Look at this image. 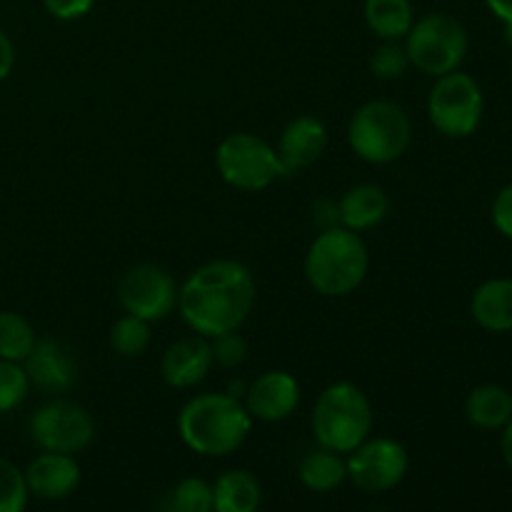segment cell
<instances>
[{"mask_svg":"<svg viewBox=\"0 0 512 512\" xmlns=\"http://www.w3.org/2000/svg\"><path fill=\"white\" fill-rule=\"evenodd\" d=\"M255 308V278L238 260H210L178 290V313L193 333L215 338L240 330Z\"/></svg>","mask_w":512,"mask_h":512,"instance_id":"6da1fadb","label":"cell"},{"mask_svg":"<svg viewBox=\"0 0 512 512\" xmlns=\"http://www.w3.org/2000/svg\"><path fill=\"white\" fill-rule=\"evenodd\" d=\"M253 418L230 393H203L180 408L178 430L183 443L205 458H225L248 440Z\"/></svg>","mask_w":512,"mask_h":512,"instance_id":"7a4b0ae2","label":"cell"},{"mask_svg":"<svg viewBox=\"0 0 512 512\" xmlns=\"http://www.w3.org/2000/svg\"><path fill=\"white\" fill-rule=\"evenodd\" d=\"M370 268L368 245L345 225L320 230L305 255V278L325 298H345L363 285Z\"/></svg>","mask_w":512,"mask_h":512,"instance_id":"3957f363","label":"cell"},{"mask_svg":"<svg viewBox=\"0 0 512 512\" xmlns=\"http://www.w3.org/2000/svg\"><path fill=\"white\" fill-rule=\"evenodd\" d=\"M310 423L320 448L343 455L370 438L375 423L373 405L358 385L340 380L318 395Z\"/></svg>","mask_w":512,"mask_h":512,"instance_id":"277c9868","label":"cell"},{"mask_svg":"<svg viewBox=\"0 0 512 512\" xmlns=\"http://www.w3.org/2000/svg\"><path fill=\"white\" fill-rule=\"evenodd\" d=\"M413 125L408 113L393 100H370L360 105L348 125V143L365 163L385 165L408 150Z\"/></svg>","mask_w":512,"mask_h":512,"instance_id":"5b68a950","label":"cell"},{"mask_svg":"<svg viewBox=\"0 0 512 512\" xmlns=\"http://www.w3.org/2000/svg\"><path fill=\"white\" fill-rule=\"evenodd\" d=\"M405 53L410 65L425 75L440 78L460 68L468 53V30L460 20L445 13H430L415 20L405 35Z\"/></svg>","mask_w":512,"mask_h":512,"instance_id":"8992f818","label":"cell"},{"mask_svg":"<svg viewBox=\"0 0 512 512\" xmlns=\"http://www.w3.org/2000/svg\"><path fill=\"white\" fill-rule=\"evenodd\" d=\"M485 98L478 80L468 73H445L435 78L428 95V118L445 138H470L483 123Z\"/></svg>","mask_w":512,"mask_h":512,"instance_id":"52a82bcc","label":"cell"},{"mask_svg":"<svg viewBox=\"0 0 512 512\" xmlns=\"http://www.w3.org/2000/svg\"><path fill=\"white\" fill-rule=\"evenodd\" d=\"M215 165L225 183L250 193L270 188L275 180L285 178L278 150L253 133L228 135L215 150Z\"/></svg>","mask_w":512,"mask_h":512,"instance_id":"ba28073f","label":"cell"},{"mask_svg":"<svg viewBox=\"0 0 512 512\" xmlns=\"http://www.w3.org/2000/svg\"><path fill=\"white\" fill-rule=\"evenodd\" d=\"M348 478L363 493H388L403 483L410 468V455L403 443L393 438H365L355 450H350Z\"/></svg>","mask_w":512,"mask_h":512,"instance_id":"9c48e42d","label":"cell"},{"mask_svg":"<svg viewBox=\"0 0 512 512\" xmlns=\"http://www.w3.org/2000/svg\"><path fill=\"white\" fill-rule=\"evenodd\" d=\"M30 438L43 450L75 455L93 443L95 420L83 405L53 400L30 418Z\"/></svg>","mask_w":512,"mask_h":512,"instance_id":"30bf717a","label":"cell"},{"mask_svg":"<svg viewBox=\"0 0 512 512\" xmlns=\"http://www.w3.org/2000/svg\"><path fill=\"white\" fill-rule=\"evenodd\" d=\"M178 290L168 270L158 265H135L120 278L118 298L125 313L158 323L178 308Z\"/></svg>","mask_w":512,"mask_h":512,"instance_id":"8fae6325","label":"cell"},{"mask_svg":"<svg viewBox=\"0 0 512 512\" xmlns=\"http://www.w3.org/2000/svg\"><path fill=\"white\" fill-rule=\"evenodd\" d=\"M250 418L263 423H280L290 418L300 403V385L285 370H268L248 385L243 398Z\"/></svg>","mask_w":512,"mask_h":512,"instance_id":"7c38bea8","label":"cell"},{"mask_svg":"<svg viewBox=\"0 0 512 512\" xmlns=\"http://www.w3.org/2000/svg\"><path fill=\"white\" fill-rule=\"evenodd\" d=\"M213 348L205 335H190L170 345L160 360V373L170 388H195L213 368Z\"/></svg>","mask_w":512,"mask_h":512,"instance_id":"4fadbf2b","label":"cell"},{"mask_svg":"<svg viewBox=\"0 0 512 512\" xmlns=\"http://www.w3.org/2000/svg\"><path fill=\"white\" fill-rule=\"evenodd\" d=\"M23 473L30 495L40 500H65L80 485V465L75 455L68 453L45 450L38 458L30 460L28 470Z\"/></svg>","mask_w":512,"mask_h":512,"instance_id":"5bb4252c","label":"cell"},{"mask_svg":"<svg viewBox=\"0 0 512 512\" xmlns=\"http://www.w3.org/2000/svg\"><path fill=\"white\" fill-rule=\"evenodd\" d=\"M328 148V130L313 115H300L285 125L278 143V158L285 178L313 165Z\"/></svg>","mask_w":512,"mask_h":512,"instance_id":"9a60e30c","label":"cell"},{"mask_svg":"<svg viewBox=\"0 0 512 512\" xmlns=\"http://www.w3.org/2000/svg\"><path fill=\"white\" fill-rule=\"evenodd\" d=\"M23 368L30 383L43 390H65L75 380V360L55 340H38L23 360Z\"/></svg>","mask_w":512,"mask_h":512,"instance_id":"2e32d148","label":"cell"},{"mask_svg":"<svg viewBox=\"0 0 512 512\" xmlns=\"http://www.w3.org/2000/svg\"><path fill=\"white\" fill-rule=\"evenodd\" d=\"M470 313L488 333H512V278H493L478 285Z\"/></svg>","mask_w":512,"mask_h":512,"instance_id":"e0dca14e","label":"cell"},{"mask_svg":"<svg viewBox=\"0 0 512 512\" xmlns=\"http://www.w3.org/2000/svg\"><path fill=\"white\" fill-rule=\"evenodd\" d=\"M340 225L355 230H370L385 220L390 210V198L380 185H355L340 198Z\"/></svg>","mask_w":512,"mask_h":512,"instance_id":"ac0fdd59","label":"cell"},{"mask_svg":"<svg viewBox=\"0 0 512 512\" xmlns=\"http://www.w3.org/2000/svg\"><path fill=\"white\" fill-rule=\"evenodd\" d=\"M465 415L480 430H503L512 418V393L503 385H478L465 400Z\"/></svg>","mask_w":512,"mask_h":512,"instance_id":"d6986e66","label":"cell"},{"mask_svg":"<svg viewBox=\"0 0 512 512\" xmlns=\"http://www.w3.org/2000/svg\"><path fill=\"white\" fill-rule=\"evenodd\" d=\"M263 500V490L248 470H228L213 485V510L255 512Z\"/></svg>","mask_w":512,"mask_h":512,"instance_id":"ffe728a7","label":"cell"},{"mask_svg":"<svg viewBox=\"0 0 512 512\" xmlns=\"http://www.w3.org/2000/svg\"><path fill=\"white\" fill-rule=\"evenodd\" d=\"M363 13L368 28L383 40H403L415 23L410 0H365Z\"/></svg>","mask_w":512,"mask_h":512,"instance_id":"44dd1931","label":"cell"},{"mask_svg":"<svg viewBox=\"0 0 512 512\" xmlns=\"http://www.w3.org/2000/svg\"><path fill=\"white\" fill-rule=\"evenodd\" d=\"M298 475L300 483L313 490V493H330V490L340 488L348 480V465H345L340 453L320 448L300 463Z\"/></svg>","mask_w":512,"mask_h":512,"instance_id":"7402d4cb","label":"cell"},{"mask_svg":"<svg viewBox=\"0 0 512 512\" xmlns=\"http://www.w3.org/2000/svg\"><path fill=\"white\" fill-rule=\"evenodd\" d=\"M38 343L33 325L13 310H0V358L23 363Z\"/></svg>","mask_w":512,"mask_h":512,"instance_id":"603a6c76","label":"cell"},{"mask_svg":"<svg viewBox=\"0 0 512 512\" xmlns=\"http://www.w3.org/2000/svg\"><path fill=\"white\" fill-rule=\"evenodd\" d=\"M153 333H150V323L143 318H135V315H123L120 320H115L113 328H110V348L115 350L123 358H138L148 350Z\"/></svg>","mask_w":512,"mask_h":512,"instance_id":"cb8c5ba5","label":"cell"},{"mask_svg":"<svg viewBox=\"0 0 512 512\" xmlns=\"http://www.w3.org/2000/svg\"><path fill=\"white\" fill-rule=\"evenodd\" d=\"M170 510L175 512H210L213 510V485L200 478H185L170 493Z\"/></svg>","mask_w":512,"mask_h":512,"instance_id":"d4e9b609","label":"cell"},{"mask_svg":"<svg viewBox=\"0 0 512 512\" xmlns=\"http://www.w3.org/2000/svg\"><path fill=\"white\" fill-rule=\"evenodd\" d=\"M30 380L23 363L0 358V413H10L28 398Z\"/></svg>","mask_w":512,"mask_h":512,"instance_id":"484cf974","label":"cell"},{"mask_svg":"<svg viewBox=\"0 0 512 512\" xmlns=\"http://www.w3.org/2000/svg\"><path fill=\"white\" fill-rule=\"evenodd\" d=\"M30 498L25 473L10 460L0 458V512H20L25 510Z\"/></svg>","mask_w":512,"mask_h":512,"instance_id":"4316f807","label":"cell"},{"mask_svg":"<svg viewBox=\"0 0 512 512\" xmlns=\"http://www.w3.org/2000/svg\"><path fill=\"white\" fill-rule=\"evenodd\" d=\"M408 68V53H405V45H400L398 40H385V43L370 55V70H373L375 78L398 80L403 78Z\"/></svg>","mask_w":512,"mask_h":512,"instance_id":"83f0119b","label":"cell"},{"mask_svg":"<svg viewBox=\"0 0 512 512\" xmlns=\"http://www.w3.org/2000/svg\"><path fill=\"white\" fill-rule=\"evenodd\" d=\"M210 348H213V360L223 368H240L248 358V343L238 330H228L215 338H210Z\"/></svg>","mask_w":512,"mask_h":512,"instance_id":"f1b7e54d","label":"cell"},{"mask_svg":"<svg viewBox=\"0 0 512 512\" xmlns=\"http://www.w3.org/2000/svg\"><path fill=\"white\" fill-rule=\"evenodd\" d=\"M493 225L500 235L512 240V183L505 185L493 200Z\"/></svg>","mask_w":512,"mask_h":512,"instance_id":"f546056e","label":"cell"},{"mask_svg":"<svg viewBox=\"0 0 512 512\" xmlns=\"http://www.w3.org/2000/svg\"><path fill=\"white\" fill-rule=\"evenodd\" d=\"M45 10L58 20H78L90 13L95 0H43Z\"/></svg>","mask_w":512,"mask_h":512,"instance_id":"4dcf8cb0","label":"cell"},{"mask_svg":"<svg viewBox=\"0 0 512 512\" xmlns=\"http://www.w3.org/2000/svg\"><path fill=\"white\" fill-rule=\"evenodd\" d=\"M313 223L318 225L320 230H328V228H335V225H340L338 203H333V200H318V203L313 205Z\"/></svg>","mask_w":512,"mask_h":512,"instance_id":"1f68e13d","label":"cell"},{"mask_svg":"<svg viewBox=\"0 0 512 512\" xmlns=\"http://www.w3.org/2000/svg\"><path fill=\"white\" fill-rule=\"evenodd\" d=\"M15 65V48H13V40L0 30V80H5L10 75Z\"/></svg>","mask_w":512,"mask_h":512,"instance_id":"d6a6232c","label":"cell"},{"mask_svg":"<svg viewBox=\"0 0 512 512\" xmlns=\"http://www.w3.org/2000/svg\"><path fill=\"white\" fill-rule=\"evenodd\" d=\"M490 13L498 20H503L505 28H512V0H485Z\"/></svg>","mask_w":512,"mask_h":512,"instance_id":"836d02e7","label":"cell"},{"mask_svg":"<svg viewBox=\"0 0 512 512\" xmlns=\"http://www.w3.org/2000/svg\"><path fill=\"white\" fill-rule=\"evenodd\" d=\"M500 450H503V460L505 465L512 470V418L508 420V425L503 428V438H500Z\"/></svg>","mask_w":512,"mask_h":512,"instance_id":"e575fe53","label":"cell"},{"mask_svg":"<svg viewBox=\"0 0 512 512\" xmlns=\"http://www.w3.org/2000/svg\"><path fill=\"white\" fill-rule=\"evenodd\" d=\"M245 390H248V385L240 383V380H238V383H230V385H228V390H225V393H230V395H233V398H240V400H243V398H245Z\"/></svg>","mask_w":512,"mask_h":512,"instance_id":"d590c367","label":"cell"}]
</instances>
